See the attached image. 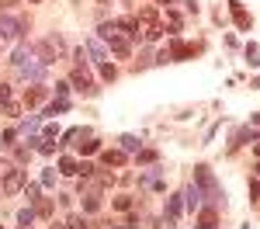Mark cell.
Instances as JSON below:
<instances>
[{"label":"cell","instance_id":"6da1fadb","mask_svg":"<svg viewBox=\"0 0 260 229\" xmlns=\"http://www.w3.org/2000/svg\"><path fill=\"white\" fill-rule=\"evenodd\" d=\"M11 62H14V70H18V77H24V80H31V83L45 80V62H42L31 49H24V45H21Z\"/></svg>","mask_w":260,"mask_h":229},{"label":"cell","instance_id":"7a4b0ae2","mask_svg":"<svg viewBox=\"0 0 260 229\" xmlns=\"http://www.w3.org/2000/svg\"><path fill=\"white\" fill-rule=\"evenodd\" d=\"M98 35H101V42H108V49L118 56V59H125L128 52H132V42H128V31L121 28L118 21H104L98 28Z\"/></svg>","mask_w":260,"mask_h":229},{"label":"cell","instance_id":"3957f363","mask_svg":"<svg viewBox=\"0 0 260 229\" xmlns=\"http://www.w3.org/2000/svg\"><path fill=\"white\" fill-rule=\"evenodd\" d=\"M136 35H142V42H160L163 21L156 14V7H142L139 14H136Z\"/></svg>","mask_w":260,"mask_h":229},{"label":"cell","instance_id":"277c9868","mask_svg":"<svg viewBox=\"0 0 260 229\" xmlns=\"http://www.w3.org/2000/svg\"><path fill=\"white\" fill-rule=\"evenodd\" d=\"M21 31H28V18H18V14H0V42H14Z\"/></svg>","mask_w":260,"mask_h":229},{"label":"cell","instance_id":"5b68a950","mask_svg":"<svg viewBox=\"0 0 260 229\" xmlns=\"http://www.w3.org/2000/svg\"><path fill=\"white\" fill-rule=\"evenodd\" d=\"M62 49H66V45H62L59 35H49V39H42L39 45L31 49V52H35V56H39V59L45 62V66H49V62L56 59V56H62Z\"/></svg>","mask_w":260,"mask_h":229},{"label":"cell","instance_id":"8992f818","mask_svg":"<svg viewBox=\"0 0 260 229\" xmlns=\"http://www.w3.org/2000/svg\"><path fill=\"white\" fill-rule=\"evenodd\" d=\"M24 184H28V170H21V167H7V174H4V181H0L4 194H18V191H24Z\"/></svg>","mask_w":260,"mask_h":229},{"label":"cell","instance_id":"52a82bcc","mask_svg":"<svg viewBox=\"0 0 260 229\" xmlns=\"http://www.w3.org/2000/svg\"><path fill=\"white\" fill-rule=\"evenodd\" d=\"M70 83H73L77 90H83L87 97H94V94H98V87H94V80H90V73H87L83 66H77V70L70 73Z\"/></svg>","mask_w":260,"mask_h":229},{"label":"cell","instance_id":"ba28073f","mask_svg":"<svg viewBox=\"0 0 260 229\" xmlns=\"http://www.w3.org/2000/svg\"><path fill=\"white\" fill-rule=\"evenodd\" d=\"M180 212H184V194H170V198H167V208H163V222L177 226Z\"/></svg>","mask_w":260,"mask_h":229},{"label":"cell","instance_id":"9c48e42d","mask_svg":"<svg viewBox=\"0 0 260 229\" xmlns=\"http://www.w3.org/2000/svg\"><path fill=\"white\" fill-rule=\"evenodd\" d=\"M201 52V45H187V42H180V39H174L170 42V59H191V56H198Z\"/></svg>","mask_w":260,"mask_h":229},{"label":"cell","instance_id":"30bf717a","mask_svg":"<svg viewBox=\"0 0 260 229\" xmlns=\"http://www.w3.org/2000/svg\"><path fill=\"white\" fill-rule=\"evenodd\" d=\"M229 7H233V21H236V28H240V31H250L253 18L246 14V7H243L240 0H229Z\"/></svg>","mask_w":260,"mask_h":229},{"label":"cell","instance_id":"8fae6325","mask_svg":"<svg viewBox=\"0 0 260 229\" xmlns=\"http://www.w3.org/2000/svg\"><path fill=\"white\" fill-rule=\"evenodd\" d=\"M201 202H205V194H201V187H198V184L184 187V208H187V212H198Z\"/></svg>","mask_w":260,"mask_h":229},{"label":"cell","instance_id":"7c38bea8","mask_svg":"<svg viewBox=\"0 0 260 229\" xmlns=\"http://www.w3.org/2000/svg\"><path fill=\"white\" fill-rule=\"evenodd\" d=\"M45 94H49V87H42V83H35L28 94H24V108H35V104L45 101Z\"/></svg>","mask_w":260,"mask_h":229},{"label":"cell","instance_id":"4fadbf2b","mask_svg":"<svg viewBox=\"0 0 260 229\" xmlns=\"http://www.w3.org/2000/svg\"><path fill=\"white\" fill-rule=\"evenodd\" d=\"M101 163L104 167H121L125 163V153H121V149H104V153H101Z\"/></svg>","mask_w":260,"mask_h":229},{"label":"cell","instance_id":"5bb4252c","mask_svg":"<svg viewBox=\"0 0 260 229\" xmlns=\"http://www.w3.org/2000/svg\"><path fill=\"white\" fill-rule=\"evenodd\" d=\"M83 49H87V52L94 56V62H104V59H108V49L101 45V39H90L87 45H83Z\"/></svg>","mask_w":260,"mask_h":229},{"label":"cell","instance_id":"9a60e30c","mask_svg":"<svg viewBox=\"0 0 260 229\" xmlns=\"http://www.w3.org/2000/svg\"><path fill=\"white\" fill-rule=\"evenodd\" d=\"M198 229H219V219H215V208H201Z\"/></svg>","mask_w":260,"mask_h":229},{"label":"cell","instance_id":"2e32d148","mask_svg":"<svg viewBox=\"0 0 260 229\" xmlns=\"http://www.w3.org/2000/svg\"><path fill=\"white\" fill-rule=\"evenodd\" d=\"M59 174H66V177H73V174H80V163H77L73 156H59Z\"/></svg>","mask_w":260,"mask_h":229},{"label":"cell","instance_id":"e0dca14e","mask_svg":"<svg viewBox=\"0 0 260 229\" xmlns=\"http://www.w3.org/2000/svg\"><path fill=\"white\" fill-rule=\"evenodd\" d=\"M118 143H121V153H139V139L136 136H121Z\"/></svg>","mask_w":260,"mask_h":229},{"label":"cell","instance_id":"ac0fdd59","mask_svg":"<svg viewBox=\"0 0 260 229\" xmlns=\"http://www.w3.org/2000/svg\"><path fill=\"white\" fill-rule=\"evenodd\" d=\"M18 222L24 229H31V222H35V208H21V212H18Z\"/></svg>","mask_w":260,"mask_h":229},{"label":"cell","instance_id":"d6986e66","mask_svg":"<svg viewBox=\"0 0 260 229\" xmlns=\"http://www.w3.org/2000/svg\"><path fill=\"white\" fill-rule=\"evenodd\" d=\"M98 208H101L98 194H83V212H98Z\"/></svg>","mask_w":260,"mask_h":229},{"label":"cell","instance_id":"ffe728a7","mask_svg":"<svg viewBox=\"0 0 260 229\" xmlns=\"http://www.w3.org/2000/svg\"><path fill=\"white\" fill-rule=\"evenodd\" d=\"M246 62L250 66H260V45H246Z\"/></svg>","mask_w":260,"mask_h":229},{"label":"cell","instance_id":"44dd1931","mask_svg":"<svg viewBox=\"0 0 260 229\" xmlns=\"http://www.w3.org/2000/svg\"><path fill=\"white\" fill-rule=\"evenodd\" d=\"M98 66H101V77H104V80H115V77H118V70H115L111 62H98Z\"/></svg>","mask_w":260,"mask_h":229},{"label":"cell","instance_id":"7402d4cb","mask_svg":"<svg viewBox=\"0 0 260 229\" xmlns=\"http://www.w3.org/2000/svg\"><path fill=\"white\" fill-rule=\"evenodd\" d=\"M66 108H70V101H62V97H59V101H52V104H49V108H45L42 115H56V111H66Z\"/></svg>","mask_w":260,"mask_h":229},{"label":"cell","instance_id":"603a6c76","mask_svg":"<svg viewBox=\"0 0 260 229\" xmlns=\"http://www.w3.org/2000/svg\"><path fill=\"white\" fill-rule=\"evenodd\" d=\"M39 115H31V118H24V122H21V132H35V128H39Z\"/></svg>","mask_w":260,"mask_h":229},{"label":"cell","instance_id":"cb8c5ba5","mask_svg":"<svg viewBox=\"0 0 260 229\" xmlns=\"http://www.w3.org/2000/svg\"><path fill=\"white\" fill-rule=\"evenodd\" d=\"M115 208H118V212H128V208H132V198H128V194H118V198H115Z\"/></svg>","mask_w":260,"mask_h":229},{"label":"cell","instance_id":"d4e9b609","mask_svg":"<svg viewBox=\"0 0 260 229\" xmlns=\"http://www.w3.org/2000/svg\"><path fill=\"white\" fill-rule=\"evenodd\" d=\"M39 191H42V184H24V194H28V202H39Z\"/></svg>","mask_w":260,"mask_h":229},{"label":"cell","instance_id":"484cf974","mask_svg":"<svg viewBox=\"0 0 260 229\" xmlns=\"http://www.w3.org/2000/svg\"><path fill=\"white\" fill-rule=\"evenodd\" d=\"M80 149H83V156H90V153H98V149H101V143H98V139H90V143H83Z\"/></svg>","mask_w":260,"mask_h":229},{"label":"cell","instance_id":"4316f807","mask_svg":"<svg viewBox=\"0 0 260 229\" xmlns=\"http://www.w3.org/2000/svg\"><path fill=\"white\" fill-rule=\"evenodd\" d=\"M167 21H170V31L177 35V31H180V14H174V11H170V14H167Z\"/></svg>","mask_w":260,"mask_h":229},{"label":"cell","instance_id":"83f0119b","mask_svg":"<svg viewBox=\"0 0 260 229\" xmlns=\"http://www.w3.org/2000/svg\"><path fill=\"white\" fill-rule=\"evenodd\" d=\"M35 205H39V215H52V202H45V198H39Z\"/></svg>","mask_w":260,"mask_h":229},{"label":"cell","instance_id":"f1b7e54d","mask_svg":"<svg viewBox=\"0 0 260 229\" xmlns=\"http://www.w3.org/2000/svg\"><path fill=\"white\" fill-rule=\"evenodd\" d=\"M56 184V170H45V174H42V187H52Z\"/></svg>","mask_w":260,"mask_h":229},{"label":"cell","instance_id":"f546056e","mask_svg":"<svg viewBox=\"0 0 260 229\" xmlns=\"http://www.w3.org/2000/svg\"><path fill=\"white\" fill-rule=\"evenodd\" d=\"M153 160H156V153H153V149H142V153H139V163H153Z\"/></svg>","mask_w":260,"mask_h":229},{"label":"cell","instance_id":"4dcf8cb0","mask_svg":"<svg viewBox=\"0 0 260 229\" xmlns=\"http://www.w3.org/2000/svg\"><path fill=\"white\" fill-rule=\"evenodd\" d=\"M0 104H11V87L7 83H0Z\"/></svg>","mask_w":260,"mask_h":229},{"label":"cell","instance_id":"1f68e13d","mask_svg":"<svg viewBox=\"0 0 260 229\" xmlns=\"http://www.w3.org/2000/svg\"><path fill=\"white\" fill-rule=\"evenodd\" d=\"M66 94H70V83H56V97L66 101Z\"/></svg>","mask_w":260,"mask_h":229},{"label":"cell","instance_id":"d6a6232c","mask_svg":"<svg viewBox=\"0 0 260 229\" xmlns=\"http://www.w3.org/2000/svg\"><path fill=\"white\" fill-rule=\"evenodd\" d=\"M250 198H253V202L260 198V181H250Z\"/></svg>","mask_w":260,"mask_h":229},{"label":"cell","instance_id":"836d02e7","mask_svg":"<svg viewBox=\"0 0 260 229\" xmlns=\"http://www.w3.org/2000/svg\"><path fill=\"white\" fill-rule=\"evenodd\" d=\"M115 229H139V222H136V219H128V222H121V226H115Z\"/></svg>","mask_w":260,"mask_h":229},{"label":"cell","instance_id":"e575fe53","mask_svg":"<svg viewBox=\"0 0 260 229\" xmlns=\"http://www.w3.org/2000/svg\"><path fill=\"white\" fill-rule=\"evenodd\" d=\"M250 125H257V132H260V111H257V115H250Z\"/></svg>","mask_w":260,"mask_h":229},{"label":"cell","instance_id":"d590c367","mask_svg":"<svg viewBox=\"0 0 260 229\" xmlns=\"http://www.w3.org/2000/svg\"><path fill=\"white\" fill-rule=\"evenodd\" d=\"M49 229H66V226H62V222H52V226H49Z\"/></svg>","mask_w":260,"mask_h":229},{"label":"cell","instance_id":"8d00e7d4","mask_svg":"<svg viewBox=\"0 0 260 229\" xmlns=\"http://www.w3.org/2000/svg\"><path fill=\"white\" fill-rule=\"evenodd\" d=\"M253 87H260V77H257V83H253Z\"/></svg>","mask_w":260,"mask_h":229},{"label":"cell","instance_id":"74e56055","mask_svg":"<svg viewBox=\"0 0 260 229\" xmlns=\"http://www.w3.org/2000/svg\"><path fill=\"white\" fill-rule=\"evenodd\" d=\"M257 160H260V146H257Z\"/></svg>","mask_w":260,"mask_h":229},{"label":"cell","instance_id":"f35d334b","mask_svg":"<svg viewBox=\"0 0 260 229\" xmlns=\"http://www.w3.org/2000/svg\"><path fill=\"white\" fill-rule=\"evenodd\" d=\"M28 4H39V0H28Z\"/></svg>","mask_w":260,"mask_h":229},{"label":"cell","instance_id":"ab89813d","mask_svg":"<svg viewBox=\"0 0 260 229\" xmlns=\"http://www.w3.org/2000/svg\"><path fill=\"white\" fill-rule=\"evenodd\" d=\"M257 174H260V163H257Z\"/></svg>","mask_w":260,"mask_h":229},{"label":"cell","instance_id":"60d3db41","mask_svg":"<svg viewBox=\"0 0 260 229\" xmlns=\"http://www.w3.org/2000/svg\"><path fill=\"white\" fill-rule=\"evenodd\" d=\"M101 4H104V0H101Z\"/></svg>","mask_w":260,"mask_h":229},{"label":"cell","instance_id":"b9f144b4","mask_svg":"<svg viewBox=\"0 0 260 229\" xmlns=\"http://www.w3.org/2000/svg\"><path fill=\"white\" fill-rule=\"evenodd\" d=\"M0 229H4V226H0Z\"/></svg>","mask_w":260,"mask_h":229}]
</instances>
